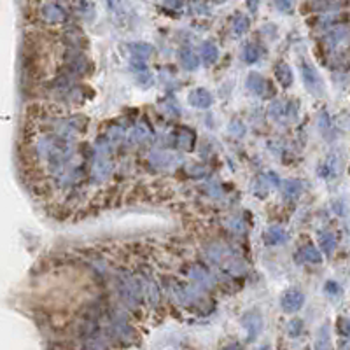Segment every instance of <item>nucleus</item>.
I'll use <instances>...</instances> for the list:
<instances>
[{
	"label": "nucleus",
	"mask_w": 350,
	"mask_h": 350,
	"mask_svg": "<svg viewBox=\"0 0 350 350\" xmlns=\"http://www.w3.org/2000/svg\"><path fill=\"white\" fill-rule=\"evenodd\" d=\"M65 69H67V76L69 77H82L86 76V70H88V60L81 51L67 49V53H65Z\"/></svg>",
	"instance_id": "obj_1"
},
{
	"label": "nucleus",
	"mask_w": 350,
	"mask_h": 350,
	"mask_svg": "<svg viewBox=\"0 0 350 350\" xmlns=\"http://www.w3.org/2000/svg\"><path fill=\"white\" fill-rule=\"evenodd\" d=\"M301 76H303V82H305L306 89H308L312 95H315V97H322V93H324V82H322L319 72L314 69V65H310L308 61H303Z\"/></svg>",
	"instance_id": "obj_2"
},
{
	"label": "nucleus",
	"mask_w": 350,
	"mask_h": 350,
	"mask_svg": "<svg viewBox=\"0 0 350 350\" xmlns=\"http://www.w3.org/2000/svg\"><path fill=\"white\" fill-rule=\"evenodd\" d=\"M242 326L245 327L247 333H249V340H256L263 329L261 312H259L258 308H252V310L245 312V314L242 315Z\"/></svg>",
	"instance_id": "obj_3"
},
{
	"label": "nucleus",
	"mask_w": 350,
	"mask_h": 350,
	"mask_svg": "<svg viewBox=\"0 0 350 350\" xmlns=\"http://www.w3.org/2000/svg\"><path fill=\"white\" fill-rule=\"evenodd\" d=\"M305 305V294L299 289H289L280 298V308L286 314H294Z\"/></svg>",
	"instance_id": "obj_4"
},
{
	"label": "nucleus",
	"mask_w": 350,
	"mask_h": 350,
	"mask_svg": "<svg viewBox=\"0 0 350 350\" xmlns=\"http://www.w3.org/2000/svg\"><path fill=\"white\" fill-rule=\"evenodd\" d=\"M268 82H270V81H266L265 77L258 72H250L249 77H247V88H249L254 95H258V97H263V98H268V91L273 93V89L270 88Z\"/></svg>",
	"instance_id": "obj_5"
},
{
	"label": "nucleus",
	"mask_w": 350,
	"mask_h": 350,
	"mask_svg": "<svg viewBox=\"0 0 350 350\" xmlns=\"http://www.w3.org/2000/svg\"><path fill=\"white\" fill-rule=\"evenodd\" d=\"M42 18L51 25H61L67 21V11L60 4H44L42 5Z\"/></svg>",
	"instance_id": "obj_6"
},
{
	"label": "nucleus",
	"mask_w": 350,
	"mask_h": 350,
	"mask_svg": "<svg viewBox=\"0 0 350 350\" xmlns=\"http://www.w3.org/2000/svg\"><path fill=\"white\" fill-rule=\"evenodd\" d=\"M65 42L69 44V49H76V51H81V49L88 46V39L82 35L77 27H69V28L65 30Z\"/></svg>",
	"instance_id": "obj_7"
},
{
	"label": "nucleus",
	"mask_w": 350,
	"mask_h": 350,
	"mask_svg": "<svg viewBox=\"0 0 350 350\" xmlns=\"http://www.w3.org/2000/svg\"><path fill=\"white\" fill-rule=\"evenodd\" d=\"M189 104L194 109H209L212 105V95L205 88H196L189 93Z\"/></svg>",
	"instance_id": "obj_8"
},
{
	"label": "nucleus",
	"mask_w": 350,
	"mask_h": 350,
	"mask_svg": "<svg viewBox=\"0 0 350 350\" xmlns=\"http://www.w3.org/2000/svg\"><path fill=\"white\" fill-rule=\"evenodd\" d=\"M275 77L280 82L282 88H291L293 86V70L286 61H278L275 65Z\"/></svg>",
	"instance_id": "obj_9"
},
{
	"label": "nucleus",
	"mask_w": 350,
	"mask_h": 350,
	"mask_svg": "<svg viewBox=\"0 0 350 350\" xmlns=\"http://www.w3.org/2000/svg\"><path fill=\"white\" fill-rule=\"evenodd\" d=\"M291 102L286 100H275L273 104L270 105V116L277 121H286L287 116L291 114Z\"/></svg>",
	"instance_id": "obj_10"
},
{
	"label": "nucleus",
	"mask_w": 350,
	"mask_h": 350,
	"mask_svg": "<svg viewBox=\"0 0 350 350\" xmlns=\"http://www.w3.org/2000/svg\"><path fill=\"white\" fill-rule=\"evenodd\" d=\"M201 58L207 65H214L219 60V49L212 40H207L201 44Z\"/></svg>",
	"instance_id": "obj_11"
},
{
	"label": "nucleus",
	"mask_w": 350,
	"mask_h": 350,
	"mask_svg": "<svg viewBox=\"0 0 350 350\" xmlns=\"http://www.w3.org/2000/svg\"><path fill=\"white\" fill-rule=\"evenodd\" d=\"M181 61L186 70H196L198 67H200V56H198L194 51H191L189 48H186L181 51Z\"/></svg>",
	"instance_id": "obj_12"
},
{
	"label": "nucleus",
	"mask_w": 350,
	"mask_h": 350,
	"mask_svg": "<svg viewBox=\"0 0 350 350\" xmlns=\"http://www.w3.org/2000/svg\"><path fill=\"white\" fill-rule=\"evenodd\" d=\"M128 49L132 51L133 58H137V60H142V58H149L153 54L154 48L147 42H133V44L128 46Z\"/></svg>",
	"instance_id": "obj_13"
},
{
	"label": "nucleus",
	"mask_w": 350,
	"mask_h": 350,
	"mask_svg": "<svg viewBox=\"0 0 350 350\" xmlns=\"http://www.w3.org/2000/svg\"><path fill=\"white\" fill-rule=\"evenodd\" d=\"M286 231L282 228H270L265 231V243L266 245H280L286 242Z\"/></svg>",
	"instance_id": "obj_14"
},
{
	"label": "nucleus",
	"mask_w": 350,
	"mask_h": 350,
	"mask_svg": "<svg viewBox=\"0 0 350 350\" xmlns=\"http://www.w3.org/2000/svg\"><path fill=\"white\" fill-rule=\"evenodd\" d=\"M319 243H321V250L326 256H333L334 249H336V237L333 233H329V231H324V233H321Z\"/></svg>",
	"instance_id": "obj_15"
},
{
	"label": "nucleus",
	"mask_w": 350,
	"mask_h": 350,
	"mask_svg": "<svg viewBox=\"0 0 350 350\" xmlns=\"http://www.w3.org/2000/svg\"><path fill=\"white\" fill-rule=\"evenodd\" d=\"M282 189H284V194H286L287 198H298L303 191V186L298 179H287V181H284V184H282Z\"/></svg>",
	"instance_id": "obj_16"
},
{
	"label": "nucleus",
	"mask_w": 350,
	"mask_h": 350,
	"mask_svg": "<svg viewBox=\"0 0 350 350\" xmlns=\"http://www.w3.org/2000/svg\"><path fill=\"white\" fill-rule=\"evenodd\" d=\"M301 258L305 259L306 263H310V265H319V263H322L321 250L315 249L312 243H308V245H305L301 249Z\"/></svg>",
	"instance_id": "obj_17"
},
{
	"label": "nucleus",
	"mask_w": 350,
	"mask_h": 350,
	"mask_svg": "<svg viewBox=\"0 0 350 350\" xmlns=\"http://www.w3.org/2000/svg\"><path fill=\"white\" fill-rule=\"evenodd\" d=\"M261 58V49H259L258 44H247L243 48V61L245 63H256V61Z\"/></svg>",
	"instance_id": "obj_18"
},
{
	"label": "nucleus",
	"mask_w": 350,
	"mask_h": 350,
	"mask_svg": "<svg viewBox=\"0 0 350 350\" xmlns=\"http://www.w3.org/2000/svg\"><path fill=\"white\" fill-rule=\"evenodd\" d=\"M315 350H331V338L327 326L321 327V331H319L317 342H315Z\"/></svg>",
	"instance_id": "obj_19"
},
{
	"label": "nucleus",
	"mask_w": 350,
	"mask_h": 350,
	"mask_svg": "<svg viewBox=\"0 0 350 350\" xmlns=\"http://www.w3.org/2000/svg\"><path fill=\"white\" fill-rule=\"evenodd\" d=\"M193 278L198 282V284H200V286L209 287L210 284H212V278H210L209 271H207L203 266H196V268H194V270H193Z\"/></svg>",
	"instance_id": "obj_20"
},
{
	"label": "nucleus",
	"mask_w": 350,
	"mask_h": 350,
	"mask_svg": "<svg viewBox=\"0 0 350 350\" xmlns=\"http://www.w3.org/2000/svg\"><path fill=\"white\" fill-rule=\"evenodd\" d=\"M145 291H147L145 294H147V299H149V303L156 306L158 303H160V287H158L154 282L149 280V282H147V289H145Z\"/></svg>",
	"instance_id": "obj_21"
},
{
	"label": "nucleus",
	"mask_w": 350,
	"mask_h": 350,
	"mask_svg": "<svg viewBox=\"0 0 350 350\" xmlns=\"http://www.w3.org/2000/svg\"><path fill=\"white\" fill-rule=\"evenodd\" d=\"M249 30V20L245 16H237L233 23V32L235 35H243Z\"/></svg>",
	"instance_id": "obj_22"
},
{
	"label": "nucleus",
	"mask_w": 350,
	"mask_h": 350,
	"mask_svg": "<svg viewBox=\"0 0 350 350\" xmlns=\"http://www.w3.org/2000/svg\"><path fill=\"white\" fill-rule=\"evenodd\" d=\"M303 331V321L301 319H293L289 322V326H287V334H289L291 338H298L299 334Z\"/></svg>",
	"instance_id": "obj_23"
},
{
	"label": "nucleus",
	"mask_w": 350,
	"mask_h": 350,
	"mask_svg": "<svg viewBox=\"0 0 350 350\" xmlns=\"http://www.w3.org/2000/svg\"><path fill=\"white\" fill-rule=\"evenodd\" d=\"M324 291H326L329 296H340L342 294V287H340V284L338 282H333V280H327L326 284H324Z\"/></svg>",
	"instance_id": "obj_24"
},
{
	"label": "nucleus",
	"mask_w": 350,
	"mask_h": 350,
	"mask_svg": "<svg viewBox=\"0 0 350 350\" xmlns=\"http://www.w3.org/2000/svg\"><path fill=\"white\" fill-rule=\"evenodd\" d=\"M230 132L233 133V135H237V137H242V135L245 133V126H243L242 121H231Z\"/></svg>",
	"instance_id": "obj_25"
},
{
	"label": "nucleus",
	"mask_w": 350,
	"mask_h": 350,
	"mask_svg": "<svg viewBox=\"0 0 350 350\" xmlns=\"http://www.w3.org/2000/svg\"><path fill=\"white\" fill-rule=\"evenodd\" d=\"M151 137V130L147 128L145 125H138L137 130H135V138H138V140H147V138Z\"/></svg>",
	"instance_id": "obj_26"
},
{
	"label": "nucleus",
	"mask_w": 350,
	"mask_h": 350,
	"mask_svg": "<svg viewBox=\"0 0 350 350\" xmlns=\"http://www.w3.org/2000/svg\"><path fill=\"white\" fill-rule=\"evenodd\" d=\"M336 329L342 336H349V321L345 317H340L338 322H336Z\"/></svg>",
	"instance_id": "obj_27"
},
{
	"label": "nucleus",
	"mask_w": 350,
	"mask_h": 350,
	"mask_svg": "<svg viewBox=\"0 0 350 350\" xmlns=\"http://www.w3.org/2000/svg\"><path fill=\"white\" fill-rule=\"evenodd\" d=\"M132 67L135 70H142V72H145L147 70V67H145V63L142 60H137V58H133L132 60Z\"/></svg>",
	"instance_id": "obj_28"
},
{
	"label": "nucleus",
	"mask_w": 350,
	"mask_h": 350,
	"mask_svg": "<svg viewBox=\"0 0 350 350\" xmlns=\"http://www.w3.org/2000/svg\"><path fill=\"white\" fill-rule=\"evenodd\" d=\"M275 5H277L280 11H287V12H289L291 7H293V5H291V2H277Z\"/></svg>",
	"instance_id": "obj_29"
},
{
	"label": "nucleus",
	"mask_w": 350,
	"mask_h": 350,
	"mask_svg": "<svg viewBox=\"0 0 350 350\" xmlns=\"http://www.w3.org/2000/svg\"><path fill=\"white\" fill-rule=\"evenodd\" d=\"M222 350H242V345H238V343H231V345L224 347Z\"/></svg>",
	"instance_id": "obj_30"
},
{
	"label": "nucleus",
	"mask_w": 350,
	"mask_h": 350,
	"mask_svg": "<svg viewBox=\"0 0 350 350\" xmlns=\"http://www.w3.org/2000/svg\"><path fill=\"white\" fill-rule=\"evenodd\" d=\"M86 350H104V347L97 345V343H88V349Z\"/></svg>",
	"instance_id": "obj_31"
},
{
	"label": "nucleus",
	"mask_w": 350,
	"mask_h": 350,
	"mask_svg": "<svg viewBox=\"0 0 350 350\" xmlns=\"http://www.w3.org/2000/svg\"><path fill=\"white\" fill-rule=\"evenodd\" d=\"M259 350H271V349H270V347H268V345H263V347H261V349H259Z\"/></svg>",
	"instance_id": "obj_32"
},
{
	"label": "nucleus",
	"mask_w": 350,
	"mask_h": 350,
	"mask_svg": "<svg viewBox=\"0 0 350 350\" xmlns=\"http://www.w3.org/2000/svg\"><path fill=\"white\" fill-rule=\"evenodd\" d=\"M305 350H310V349H305Z\"/></svg>",
	"instance_id": "obj_33"
}]
</instances>
